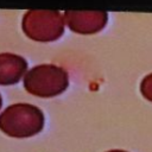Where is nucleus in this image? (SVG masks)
Returning a JSON list of instances; mask_svg holds the SVG:
<instances>
[{
    "label": "nucleus",
    "mask_w": 152,
    "mask_h": 152,
    "mask_svg": "<svg viewBox=\"0 0 152 152\" xmlns=\"http://www.w3.org/2000/svg\"><path fill=\"white\" fill-rule=\"evenodd\" d=\"M43 112L31 103H14L0 114V129L12 138H28L42 132Z\"/></svg>",
    "instance_id": "nucleus-1"
},
{
    "label": "nucleus",
    "mask_w": 152,
    "mask_h": 152,
    "mask_svg": "<svg viewBox=\"0 0 152 152\" xmlns=\"http://www.w3.org/2000/svg\"><path fill=\"white\" fill-rule=\"evenodd\" d=\"M63 15L69 28L81 34L96 33L108 21V14L103 11H65Z\"/></svg>",
    "instance_id": "nucleus-4"
},
{
    "label": "nucleus",
    "mask_w": 152,
    "mask_h": 152,
    "mask_svg": "<svg viewBox=\"0 0 152 152\" xmlns=\"http://www.w3.org/2000/svg\"><path fill=\"white\" fill-rule=\"evenodd\" d=\"M140 91L146 100L152 102V72L142 78L140 83Z\"/></svg>",
    "instance_id": "nucleus-6"
},
{
    "label": "nucleus",
    "mask_w": 152,
    "mask_h": 152,
    "mask_svg": "<svg viewBox=\"0 0 152 152\" xmlns=\"http://www.w3.org/2000/svg\"><path fill=\"white\" fill-rule=\"evenodd\" d=\"M1 104H2V99H1V95H0V108H1Z\"/></svg>",
    "instance_id": "nucleus-8"
},
{
    "label": "nucleus",
    "mask_w": 152,
    "mask_h": 152,
    "mask_svg": "<svg viewBox=\"0 0 152 152\" xmlns=\"http://www.w3.org/2000/svg\"><path fill=\"white\" fill-rule=\"evenodd\" d=\"M69 86L68 72L55 64H38L24 76V88L38 97H53Z\"/></svg>",
    "instance_id": "nucleus-2"
},
{
    "label": "nucleus",
    "mask_w": 152,
    "mask_h": 152,
    "mask_svg": "<svg viewBox=\"0 0 152 152\" xmlns=\"http://www.w3.org/2000/svg\"><path fill=\"white\" fill-rule=\"evenodd\" d=\"M64 15L58 11L28 10L23 15L24 33L37 42H53L64 33Z\"/></svg>",
    "instance_id": "nucleus-3"
},
{
    "label": "nucleus",
    "mask_w": 152,
    "mask_h": 152,
    "mask_svg": "<svg viewBox=\"0 0 152 152\" xmlns=\"http://www.w3.org/2000/svg\"><path fill=\"white\" fill-rule=\"evenodd\" d=\"M27 69L26 59L17 53H0V86H11L18 83Z\"/></svg>",
    "instance_id": "nucleus-5"
},
{
    "label": "nucleus",
    "mask_w": 152,
    "mask_h": 152,
    "mask_svg": "<svg viewBox=\"0 0 152 152\" xmlns=\"http://www.w3.org/2000/svg\"><path fill=\"white\" fill-rule=\"evenodd\" d=\"M107 152H127V151H122V150H110V151H107Z\"/></svg>",
    "instance_id": "nucleus-7"
}]
</instances>
